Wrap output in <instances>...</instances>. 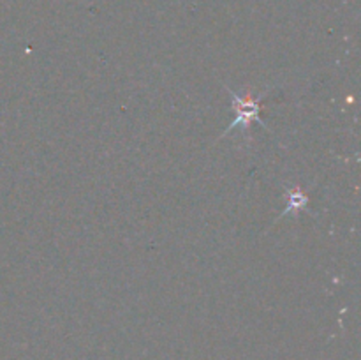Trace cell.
<instances>
[{
  "label": "cell",
  "mask_w": 361,
  "mask_h": 360,
  "mask_svg": "<svg viewBox=\"0 0 361 360\" xmlns=\"http://www.w3.org/2000/svg\"><path fill=\"white\" fill-rule=\"evenodd\" d=\"M229 94H231L233 108L236 109V113H238V115H236V119L233 120V124L228 127V131H226L224 134L231 133L233 129H238V127L240 129L247 131L252 120H256L259 126H264L263 119L259 116V113H261L259 99H252L250 95H247V97H240V95L235 94L233 90H229Z\"/></svg>",
  "instance_id": "obj_1"
},
{
  "label": "cell",
  "mask_w": 361,
  "mask_h": 360,
  "mask_svg": "<svg viewBox=\"0 0 361 360\" xmlns=\"http://www.w3.org/2000/svg\"><path fill=\"white\" fill-rule=\"evenodd\" d=\"M307 203H309V198H307L305 194L296 187V189L289 191L288 193V210H286L282 215L289 214V212H291V214H296V212L303 210V208L307 207Z\"/></svg>",
  "instance_id": "obj_2"
}]
</instances>
